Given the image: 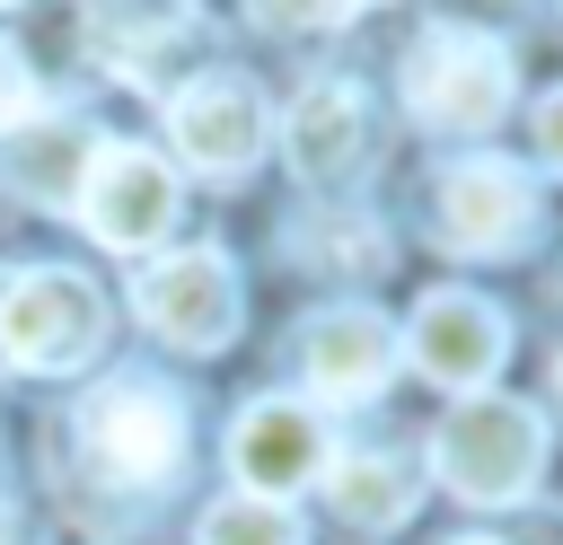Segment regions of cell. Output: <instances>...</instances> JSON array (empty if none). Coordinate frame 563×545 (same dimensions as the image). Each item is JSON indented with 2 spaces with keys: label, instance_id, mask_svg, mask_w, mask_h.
<instances>
[{
  "label": "cell",
  "instance_id": "6da1fadb",
  "mask_svg": "<svg viewBox=\"0 0 563 545\" xmlns=\"http://www.w3.org/2000/svg\"><path fill=\"white\" fill-rule=\"evenodd\" d=\"M396 88H405V114H413L422 132L466 141V132H493V123L510 114V97H519V62H510V44H501L493 26L440 18V26H422V35L405 44Z\"/></svg>",
  "mask_w": 563,
  "mask_h": 545
},
{
  "label": "cell",
  "instance_id": "7a4b0ae2",
  "mask_svg": "<svg viewBox=\"0 0 563 545\" xmlns=\"http://www.w3.org/2000/svg\"><path fill=\"white\" fill-rule=\"evenodd\" d=\"M70 440H79V466H88L97 483L141 492V501H158V492L185 475V448H194L185 404H176L158 378H106V387L79 404Z\"/></svg>",
  "mask_w": 563,
  "mask_h": 545
},
{
  "label": "cell",
  "instance_id": "3957f363",
  "mask_svg": "<svg viewBox=\"0 0 563 545\" xmlns=\"http://www.w3.org/2000/svg\"><path fill=\"white\" fill-rule=\"evenodd\" d=\"M545 475V413L519 404V396H457L431 431V483L475 501V510H501V501H528Z\"/></svg>",
  "mask_w": 563,
  "mask_h": 545
},
{
  "label": "cell",
  "instance_id": "277c9868",
  "mask_svg": "<svg viewBox=\"0 0 563 545\" xmlns=\"http://www.w3.org/2000/svg\"><path fill=\"white\" fill-rule=\"evenodd\" d=\"M106 343V299L88 272H62V264H35L0 290V360L26 369V378H70L79 360H97Z\"/></svg>",
  "mask_w": 563,
  "mask_h": 545
},
{
  "label": "cell",
  "instance_id": "5b68a950",
  "mask_svg": "<svg viewBox=\"0 0 563 545\" xmlns=\"http://www.w3.org/2000/svg\"><path fill=\"white\" fill-rule=\"evenodd\" d=\"M537 220H545L537 176L510 167V158H493V149L449 158V167L431 176V237H440L449 255H475V264L519 255V246L537 237Z\"/></svg>",
  "mask_w": 563,
  "mask_h": 545
},
{
  "label": "cell",
  "instance_id": "8992f818",
  "mask_svg": "<svg viewBox=\"0 0 563 545\" xmlns=\"http://www.w3.org/2000/svg\"><path fill=\"white\" fill-rule=\"evenodd\" d=\"M132 308L158 343L176 352H229L238 325H246V299H238V264L220 246H176L158 264L132 272Z\"/></svg>",
  "mask_w": 563,
  "mask_h": 545
},
{
  "label": "cell",
  "instance_id": "52a82bcc",
  "mask_svg": "<svg viewBox=\"0 0 563 545\" xmlns=\"http://www.w3.org/2000/svg\"><path fill=\"white\" fill-rule=\"evenodd\" d=\"M167 141H176V158L194 176H246L264 158V141H273V105H264V88L246 70L202 62L194 79L167 88Z\"/></svg>",
  "mask_w": 563,
  "mask_h": 545
},
{
  "label": "cell",
  "instance_id": "ba28073f",
  "mask_svg": "<svg viewBox=\"0 0 563 545\" xmlns=\"http://www.w3.org/2000/svg\"><path fill=\"white\" fill-rule=\"evenodd\" d=\"M70 211H79V229H88L97 246L141 255V246H158V237L176 229L185 202H176V167H167L158 149H141V141H97Z\"/></svg>",
  "mask_w": 563,
  "mask_h": 545
},
{
  "label": "cell",
  "instance_id": "9c48e42d",
  "mask_svg": "<svg viewBox=\"0 0 563 545\" xmlns=\"http://www.w3.org/2000/svg\"><path fill=\"white\" fill-rule=\"evenodd\" d=\"M396 343H405V360L431 378V387H449V396H484L493 378H501V360H510V316L484 299V290H422L413 299V316L396 325Z\"/></svg>",
  "mask_w": 563,
  "mask_h": 545
},
{
  "label": "cell",
  "instance_id": "30bf717a",
  "mask_svg": "<svg viewBox=\"0 0 563 545\" xmlns=\"http://www.w3.org/2000/svg\"><path fill=\"white\" fill-rule=\"evenodd\" d=\"M325 457H334V440H325V413H317L308 396H255V404L229 422V475H238V492H255V501L308 492V483L325 475Z\"/></svg>",
  "mask_w": 563,
  "mask_h": 545
},
{
  "label": "cell",
  "instance_id": "8fae6325",
  "mask_svg": "<svg viewBox=\"0 0 563 545\" xmlns=\"http://www.w3.org/2000/svg\"><path fill=\"white\" fill-rule=\"evenodd\" d=\"M194 35H202L194 0H88L79 9L88 62L123 88H176V62H185Z\"/></svg>",
  "mask_w": 563,
  "mask_h": 545
},
{
  "label": "cell",
  "instance_id": "7c38bea8",
  "mask_svg": "<svg viewBox=\"0 0 563 545\" xmlns=\"http://www.w3.org/2000/svg\"><path fill=\"white\" fill-rule=\"evenodd\" d=\"M299 369H308L317 404H369V396H387V378L405 369V343H396V325H387L378 308L343 299V308H317V316L299 325Z\"/></svg>",
  "mask_w": 563,
  "mask_h": 545
},
{
  "label": "cell",
  "instance_id": "4fadbf2b",
  "mask_svg": "<svg viewBox=\"0 0 563 545\" xmlns=\"http://www.w3.org/2000/svg\"><path fill=\"white\" fill-rule=\"evenodd\" d=\"M282 158L299 167V185H343L352 167H369V97L361 79H308L282 114Z\"/></svg>",
  "mask_w": 563,
  "mask_h": 545
},
{
  "label": "cell",
  "instance_id": "5bb4252c",
  "mask_svg": "<svg viewBox=\"0 0 563 545\" xmlns=\"http://www.w3.org/2000/svg\"><path fill=\"white\" fill-rule=\"evenodd\" d=\"M97 141H106L97 123H79V114H44V105H35L26 123L0 132V176H9V193L44 202V211H70V193H79Z\"/></svg>",
  "mask_w": 563,
  "mask_h": 545
},
{
  "label": "cell",
  "instance_id": "9a60e30c",
  "mask_svg": "<svg viewBox=\"0 0 563 545\" xmlns=\"http://www.w3.org/2000/svg\"><path fill=\"white\" fill-rule=\"evenodd\" d=\"M317 483H325V501H334V519H343L352 536H387V527H405L413 501H422V466H413V457H387V448L325 457Z\"/></svg>",
  "mask_w": 563,
  "mask_h": 545
},
{
  "label": "cell",
  "instance_id": "2e32d148",
  "mask_svg": "<svg viewBox=\"0 0 563 545\" xmlns=\"http://www.w3.org/2000/svg\"><path fill=\"white\" fill-rule=\"evenodd\" d=\"M194 545H308L290 501H255V492H220L194 519Z\"/></svg>",
  "mask_w": 563,
  "mask_h": 545
},
{
  "label": "cell",
  "instance_id": "e0dca14e",
  "mask_svg": "<svg viewBox=\"0 0 563 545\" xmlns=\"http://www.w3.org/2000/svg\"><path fill=\"white\" fill-rule=\"evenodd\" d=\"M246 18L264 35H325V26L352 18V0H246Z\"/></svg>",
  "mask_w": 563,
  "mask_h": 545
},
{
  "label": "cell",
  "instance_id": "ac0fdd59",
  "mask_svg": "<svg viewBox=\"0 0 563 545\" xmlns=\"http://www.w3.org/2000/svg\"><path fill=\"white\" fill-rule=\"evenodd\" d=\"M35 105H44V97H35V79H26V62H18L9 44H0V132H9V123H26Z\"/></svg>",
  "mask_w": 563,
  "mask_h": 545
},
{
  "label": "cell",
  "instance_id": "d6986e66",
  "mask_svg": "<svg viewBox=\"0 0 563 545\" xmlns=\"http://www.w3.org/2000/svg\"><path fill=\"white\" fill-rule=\"evenodd\" d=\"M537 158L563 176V88H545V97H537Z\"/></svg>",
  "mask_w": 563,
  "mask_h": 545
},
{
  "label": "cell",
  "instance_id": "ffe728a7",
  "mask_svg": "<svg viewBox=\"0 0 563 545\" xmlns=\"http://www.w3.org/2000/svg\"><path fill=\"white\" fill-rule=\"evenodd\" d=\"M0 545H44V536H35V527H26V519H18L9 501H0Z\"/></svg>",
  "mask_w": 563,
  "mask_h": 545
},
{
  "label": "cell",
  "instance_id": "44dd1931",
  "mask_svg": "<svg viewBox=\"0 0 563 545\" xmlns=\"http://www.w3.org/2000/svg\"><path fill=\"white\" fill-rule=\"evenodd\" d=\"M554 396H563V360H554Z\"/></svg>",
  "mask_w": 563,
  "mask_h": 545
},
{
  "label": "cell",
  "instance_id": "7402d4cb",
  "mask_svg": "<svg viewBox=\"0 0 563 545\" xmlns=\"http://www.w3.org/2000/svg\"><path fill=\"white\" fill-rule=\"evenodd\" d=\"M457 545H484V536H457Z\"/></svg>",
  "mask_w": 563,
  "mask_h": 545
},
{
  "label": "cell",
  "instance_id": "603a6c76",
  "mask_svg": "<svg viewBox=\"0 0 563 545\" xmlns=\"http://www.w3.org/2000/svg\"><path fill=\"white\" fill-rule=\"evenodd\" d=\"M0 9H18V0H0Z\"/></svg>",
  "mask_w": 563,
  "mask_h": 545
},
{
  "label": "cell",
  "instance_id": "cb8c5ba5",
  "mask_svg": "<svg viewBox=\"0 0 563 545\" xmlns=\"http://www.w3.org/2000/svg\"><path fill=\"white\" fill-rule=\"evenodd\" d=\"M352 9H361V0H352Z\"/></svg>",
  "mask_w": 563,
  "mask_h": 545
}]
</instances>
